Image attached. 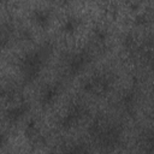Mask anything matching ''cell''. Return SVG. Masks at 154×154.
<instances>
[{
	"mask_svg": "<svg viewBox=\"0 0 154 154\" xmlns=\"http://www.w3.org/2000/svg\"><path fill=\"white\" fill-rule=\"evenodd\" d=\"M32 18H34L35 23L41 28H46L49 24V13L47 11L35 10L32 13Z\"/></svg>",
	"mask_w": 154,
	"mask_h": 154,
	"instance_id": "6da1fadb",
	"label": "cell"
},
{
	"mask_svg": "<svg viewBox=\"0 0 154 154\" xmlns=\"http://www.w3.org/2000/svg\"><path fill=\"white\" fill-rule=\"evenodd\" d=\"M25 111H26L25 105H22V106H19V107L12 108V109H10V111L7 112V119H8V120H17V119H19V118L25 113Z\"/></svg>",
	"mask_w": 154,
	"mask_h": 154,
	"instance_id": "7a4b0ae2",
	"label": "cell"
},
{
	"mask_svg": "<svg viewBox=\"0 0 154 154\" xmlns=\"http://www.w3.org/2000/svg\"><path fill=\"white\" fill-rule=\"evenodd\" d=\"M77 26H78V20L76 18H69L65 20L63 25V31L66 34H73L77 30Z\"/></svg>",
	"mask_w": 154,
	"mask_h": 154,
	"instance_id": "3957f363",
	"label": "cell"
},
{
	"mask_svg": "<svg viewBox=\"0 0 154 154\" xmlns=\"http://www.w3.org/2000/svg\"><path fill=\"white\" fill-rule=\"evenodd\" d=\"M55 96H57V90L54 88H47L42 94V102L45 105H48L55 99Z\"/></svg>",
	"mask_w": 154,
	"mask_h": 154,
	"instance_id": "277c9868",
	"label": "cell"
},
{
	"mask_svg": "<svg viewBox=\"0 0 154 154\" xmlns=\"http://www.w3.org/2000/svg\"><path fill=\"white\" fill-rule=\"evenodd\" d=\"M8 28L0 29V48L5 47L8 43Z\"/></svg>",
	"mask_w": 154,
	"mask_h": 154,
	"instance_id": "5b68a950",
	"label": "cell"
},
{
	"mask_svg": "<svg viewBox=\"0 0 154 154\" xmlns=\"http://www.w3.org/2000/svg\"><path fill=\"white\" fill-rule=\"evenodd\" d=\"M135 23H136L137 25H143V24L146 23V17H144V16H137Z\"/></svg>",
	"mask_w": 154,
	"mask_h": 154,
	"instance_id": "8992f818",
	"label": "cell"
},
{
	"mask_svg": "<svg viewBox=\"0 0 154 154\" xmlns=\"http://www.w3.org/2000/svg\"><path fill=\"white\" fill-rule=\"evenodd\" d=\"M5 141H6V137H5L2 134H0V146H2Z\"/></svg>",
	"mask_w": 154,
	"mask_h": 154,
	"instance_id": "52a82bcc",
	"label": "cell"
}]
</instances>
